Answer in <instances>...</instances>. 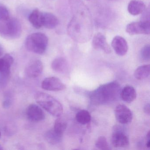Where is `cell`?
Wrapping results in <instances>:
<instances>
[{
    "label": "cell",
    "mask_w": 150,
    "mask_h": 150,
    "mask_svg": "<svg viewBox=\"0 0 150 150\" xmlns=\"http://www.w3.org/2000/svg\"><path fill=\"white\" fill-rule=\"evenodd\" d=\"M26 115L28 118L32 122H40L45 118V115L42 110L35 104H30L28 107Z\"/></svg>",
    "instance_id": "9c48e42d"
},
{
    "label": "cell",
    "mask_w": 150,
    "mask_h": 150,
    "mask_svg": "<svg viewBox=\"0 0 150 150\" xmlns=\"http://www.w3.org/2000/svg\"><path fill=\"white\" fill-rule=\"evenodd\" d=\"M115 114L117 121L122 124L129 123L132 119L131 110L124 104H119L116 107Z\"/></svg>",
    "instance_id": "8992f818"
},
{
    "label": "cell",
    "mask_w": 150,
    "mask_h": 150,
    "mask_svg": "<svg viewBox=\"0 0 150 150\" xmlns=\"http://www.w3.org/2000/svg\"><path fill=\"white\" fill-rule=\"evenodd\" d=\"M76 119L81 125H86L90 122L91 116L90 113L85 110H80L76 115Z\"/></svg>",
    "instance_id": "44dd1931"
},
{
    "label": "cell",
    "mask_w": 150,
    "mask_h": 150,
    "mask_svg": "<svg viewBox=\"0 0 150 150\" xmlns=\"http://www.w3.org/2000/svg\"><path fill=\"white\" fill-rule=\"evenodd\" d=\"M126 31L130 35H149L150 33V21H143L129 23L126 26Z\"/></svg>",
    "instance_id": "5b68a950"
},
{
    "label": "cell",
    "mask_w": 150,
    "mask_h": 150,
    "mask_svg": "<svg viewBox=\"0 0 150 150\" xmlns=\"http://www.w3.org/2000/svg\"><path fill=\"white\" fill-rule=\"evenodd\" d=\"M62 137L63 135L57 132L53 129L46 132L45 134V138L46 141L49 144L52 145L56 144L61 142Z\"/></svg>",
    "instance_id": "d6986e66"
},
{
    "label": "cell",
    "mask_w": 150,
    "mask_h": 150,
    "mask_svg": "<svg viewBox=\"0 0 150 150\" xmlns=\"http://www.w3.org/2000/svg\"><path fill=\"white\" fill-rule=\"evenodd\" d=\"M35 99L38 104L52 115L59 117L63 113L62 104L51 96L38 92L35 95Z\"/></svg>",
    "instance_id": "7a4b0ae2"
},
{
    "label": "cell",
    "mask_w": 150,
    "mask_h": 150,
    "mask_svg": "<svg viewBox=\"0 0 150 150\" xmlns=\"http://www.w3.org/2000/svg\"><path fill=\"white\" fill-rule=\"evenodd\" d=\"M111 45L115 52L118 56H125L128 51L127 42L124 38L120 36H117L113 38Z\"/></svg>",
    "instance_id": "30bf717a"
},
{
    "label": "cell",
    "mask_w": 150,
    "mask_h": 150,
    "mask_svg": "<svg viewBox=\"0 0 150 150\" xmlns=\"http://www.w3.org/2000/svg\"><path fill=\"white\" fill-rule=\"evenodd\" d=\"M92 45L95 49L102 50L107 54L111 52V49L107 43L106 37L101 33H97L95 35L92 41Z\"/></svg>",
    "instance_id": "8fae6325"
},
{
    "label": "cell",
    "mask_w": 150,
    "mask_h": 150,
    "mask_svg": "<svg viewBox=\"0 0 150 150\" xmlns=\"http://www.w3.org/2000/svg\"><path fill=\"white\" fill-rule=\"evenodd\" d=\"M1 132H0V138H1Z\"/></svg>",
    "instance_id": "f1b7e54d"
},
{
    "label": "cell",
    "mask_w": 150,
    "mask_h": 150,
    "mask_svg": "<svg viewBox=\"0 0 150 150\" xmlns=\"http://www.w3.org/2000/svg\"><path fill=\"white\" fill-rule=\"evenodd\" d=\"M43 65L41 60H35L30 62L25 70L26 74L30 78H36L42 72Z\"/></svg>",
    "instance_id": "7c38bea8"
},
{
    "label": "cell",
    "mask_w": 150,
    "mask_h": 150,
    "mask_svg": "<svg viewBox=\"0 0 150 150\" xmlns=\"http://www.w3.org/2000/svg\"><path fill=\"white\" fill-rule=\"evenodd\" d=\"M48 41L47 36L43 33H33L27 37L25 45L30 51L38 54H43L47 49Z\"/></svg>",
    "instance_id": "277c9868"
},
{
    "label": "cell",
    "mask_w": 150,
    "mask_h": 150,
    "mask_svg": "<svg viewBox=\"0 0 150 150\" xmlns=\"http://www.w3.org/2000/svg\"><path fill=\"white\" fill-rule=\"evenodd\" d=\"M147 139V141L146 143V147L149 148L150 147V138H146Z\"/></svg>",
    "instance_id": "83f0119b"
},
{
    "label": "cell",
    "mask_w": 150,
    "mask_h": 150,
    "mask_svg": "<svg viewBox=\"0 0 150 150\" xmlns=\"http://www.w3.org/2000/svg\"><path fill=\"white\" fill-rule=\"evenodd\" d=\"M144 111L146 114L148 115H150V103H148L146 104L145 106L144 107Z\"/></svg>",
    "instance_id": "484cf974"
},
{
    "label": "cell",
    "mask_w": 150,
    "mask_h": 150,
    "mask_svg": "<svg viewBox=\"0 0 150 150\" xmlns=\"http://www.w3.org/2000/svg\"><path fill=\"white\" fill-rule=\"evenodd\" d=\"M95 145L96 147L100 150H109L110 149L107 139L103 136H100L97 139Z\"/></svg>",
    "instance_id": "603a6c76"
},
{
    "label": "cell",
    "mask_w": 150,
    "mask_h": 150,
    "mask_svg": "<svg viewBox=\"0 0 150 150\" xmlns=\"http://www.w3.org/2000/svg\"><path fill=\"white\" fill-rule=\"evenodd\" d=\"M150 74V64L139 67L134 72V77L138 80H143L149 77Z\"/></svg>",
    "instance_id": "ffe728a7"
},
{
    "label": "cell",
    "mask_w": 150,
    "mask_h": 150,
    "mask_svg": "<svg viewBox=\"0 0 150 150\" xmlns=\"http://www.w3.org/2000/svg\"><path fill=\"white\" fill-rule=\"evenodd\" d=\"M111 142L115 147H125L129 144V138L121 130L115 129L112 133Z\"/></svg>",
    "instance_id": "ba28073f"
},
{
    "label": "cell",
    "mask_w": 150,
    "mask_h": 150,
    "mask_svg": "<svg viewBox=\"0 0 150 150\" xmlns=\"http://www.w3.org/2000/svg\"><path fill=\"white\" fill-rule=\"evenodd\" d=\"M145 9V4L139 0H132L128 4V12L133 16L138 15L142 13Z\"/></svg>",
    "instance_id": "9a60e30c"
},
{
    "label": "cell",
    "mask_w": 150,
    "mask_h": 150,
    "mask_svg": "<svg viewBox=\"0 0 150 150\" xmlns=\"http://www.w3.org/2000/svg\"><path fill=\"white\" fill-rule=\"evenodd\" d=\"M22 27L18 19L10 16L0 21V35L8 39L19 38L22 34Z\"/></svg>",
    "instance_id": "3957f363"
},
{
    "label": "cell",
    "mask_w": 150,
    "mask_h": 150,
    "mask_svg": "<svg viewBox=\"0 0 150 150\" xmlns=\"http://www.w3.org/2000/svg\"><path fill=\"white\" fill-rule=\"evenodd\" d=\"M13 62V58L8 54L0 58V74L9 76L10 68Z\"/></svg>",
    "instance_id": "5bb4252c"
},
{
    "label": "cell",
    "mask_w": 150,
    "mask_h": 150,
    "mask_svg": "<svg viewBox=\"0 0 150 150\" xmlns=\"http://www.w3.org/2000/svg\"><path fill=\"white\" fill-rule=\"evenodd\" d=\"M4 53V49L3 47L1 46V45H0V57L2 56Z\"/></svg>",
    "instance_id": "4316f807"
},
{
    "label": "cell",
    "mask_w": 150,
    "mask_h": 150,
    "mask_svg": "<svg viewBox=\"0 0 150 150\" xmlns=\"http://www.w3.org/2000/svg\"><path fill=\"white\" fill-rule=\"evenodd\" d=\"M58 19L52 13L47 12H42V26L49 29H52L58 26Z\"/></svg>",
    "instance_id": "4fadbf2b"
},
{
    "label": "cell",
    "mask_w": 150,
    "mask_h": 150,
    "mask_svg": "<svg viewBox=\"0 0 150 150\" xmlns=\"http://www.w3.org/2000/svg\"><path fill=\"white\" fill-rule=\"evenodd\" d=\"M121 86L116 81L99 86L89 94V98L94 105L108 104L115 101L120 96Z\"/></svg>",
    "instance_id": "6da1fadb"
},
{
    "label": "cell",
    "mask_w": 150,
    "mask_h": 150,
    "mask_svg": "<svg viewBox=\"0 0 150 150\" xmlns=\"http://www.w3.org/2000/svg\"><path fill=\"white\" fill-rule=\"evenodd\" d=\"M52 68L59 73H64L68 69V64L65 59L58 57L55 59L52 63Z\"/></svg>",
    "instance_id": "e0dca14e"
},
{
    "label": "cell",
    "mask_w": 150,
    "mask_h": 150,
    "mask_svg": "<svg viewBox=\"0 0 150 150\" xmlns=\"http://www.w3.org/2000/svg\"><path fill=\"white\" fill-rule=\"evenodd\" d=\"M42 87L47 91L57 92L65 89L66 86L58 78L52 77L46 78L43 81Z\"/></svg>",
    "instance_id": "52a82bcc"
},
{
    "label": "cell",
    "mask_w": 150,
    "mask_h": 150,
    "mask_svg": "<svg viewBox=\"0 0 150 150\" xmlns=\"http://www.w3.org/2000/svg\"><path fill=\"white\" fill-rule=\"evenodd\" d=\"M120 96L124 101L127 103H130L136 99L137 93L133 87L126 86L121 90Z\"/></svg>",
    "instance_id": "2e32d148"
},
{
    "label": "cell",
    "mask_w": 150,
    "mask_h": 150,
    "mask_svg": "<svg viewBox=\"0 0 150 150\" xmlns=\"http://www.w3.org/2000/svg\"><path fill=\"white\" fill-rule=\"evenodd\" d=\"M150 46L149 45H146L142 48L141 50V57L144 61H149L150 59Z\"/></svg>",
    "instance_id": "cb8c5ba5"
},
{
    "label": "cell",
    "mask_w": 150,
    "mask_h": 150,
    "mask_svg": "<svg viewBox=\"0 0 150 150\" xmlns=\"http://www.w3.org/2000/svg\"><path fill=\"white\" fill-rule=\"evenodd\" d=\"M28 19L30 22L35 28L39 29L42 27V12L38 9L33 10L30 14Z\"/></svg>",
    "instance_id": "ac0fdd59"
},
{
    "label": "cell",
    "mask_w": 150,
    "mask_h": 150,
    "mask_svg": "<svg viewBox=\"0 0 150 150\" xmlns=\"http://www.w3.org/2000/svg\"><path fill=\"white\" fill-rule=\"evenodd\" d=\"M10 17L8 9L5 6L0 5V21Z\"/></svg>",
    "instance_id": "d4e9b609"
},
{
    "label": "cell",
    "mask_w": 150,
    "mask_h": 150,
    "mask_svg": "<svg viewBox=\"0 0 150 150\" xmlns=\"http://www.w3.org/2000/svg\"><path fill=\"white\" fill-rule=\"evenodd\" d=\"M67 127V123L64 119L59 117L55 121L54 123V130L59 134L63 135V133L66 129Z\"/></svg>",
    "instance_id": "7402d4cb"
}]
</instances>
